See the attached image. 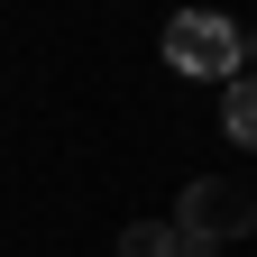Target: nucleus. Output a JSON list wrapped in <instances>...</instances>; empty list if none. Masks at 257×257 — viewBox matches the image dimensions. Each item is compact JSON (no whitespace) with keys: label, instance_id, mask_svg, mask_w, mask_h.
Here are the masks:
<instances>
[{"label":"nucleus","instance_id":"nucleus-6","mask_svg":"<svg viewBox=\"0 0 257 257\" xmlns=\"http://www.w3.org/2000/svg\"><path fill=\"white\" fill-rule=\"evenodd\" d=\"M248 64H257V37H248Z\"/></svg>","mask_w":257,"mask_h":257},{"label":"nucleus","instance_id":"nucleus-4","mask_svg":"<svg viewBox=\"0 0 257 257\" xmlns=\"http://www.w3.org/2000/svg\"><path fill=\"white\" fill-rule=\"evenodd\" d=\"M175 248H184V220H138L119 239V257H175Z\"/></svg>","mask_w":257,"mask_h":257},{"label":"nucleus","instance_id":"nucleus-1","mask_svg":"<svg viewBox=\"0 0 257 257\" xmlns=\"http://www.w3.org/2000/svg\"><path fill=\"white\" fill-rule=\"evenodd\" d=\"M166 64L193 74V83H239V74H248V37H239L220 10H175V19H166Z\"/></svg>","mask_w":257,"mask_h":257},{"label":"nucleus","instance_id":"nucleus-2","mask_svg":"<svg viewBox=\"0 0 257 257\" xmlns=\"http://www.w3.org/2000/svg\"><path fill=\"white\" fill-rule=\"evenodd\" d=\"M175 220H184L193 239H239V230H248L257 211H248V193H239V184H220V175H202V184H184V202H175Z\"/></svg>","mask_w":257,"mask_h":257},{"label":"nucleus","instance_id":"nucleus-5","mask_svg":"<svg viewBox=\"0 0 257 257\" xmlns=\"http://www.w3.org/2000/svg\"><path fill=\"white\" fill-rule=\"evenodd\" d=\"M175 257H211V239H193V230H184V248H175Z\"/></svg>","mask_w":257,"mask_h":257},{"label":"nucleus","instance_id":"nucleus-3","mask_svg":"<svg viewBox=\"0 0 257 257\" xmlns=\"http://www.w3.org/2000/svg\"><path fill=\"white\" fill-rule=\"evenodd\" d=\"M220 128L257 156V74H239V83H220Z\"/></svg>","mask_w":257,"mask_h":257}]
</instances>
